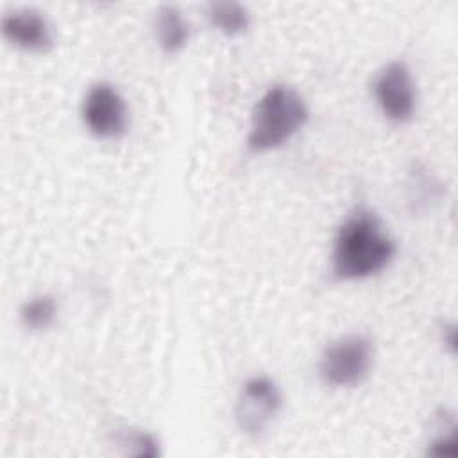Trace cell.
I'll return each instance as SVG.
<instances>
[{
  "mask_svg": "<svg viewBox=\"0 0 458 458\" xmlns=\"http://www.w3.org/2000/svg\"><path fill=\"white\" fill-rule=\"evenodd\" d=\"M397 254V242L385 220L365 202L356 204L338 224L329 250L333 283H356L379 276Z\"/></svg>",
  "mask_w": 458,
  "mask_h": 458,
  "instance_id": "6da1fadb",
  "label": "cell"
},
{
  "mask_svg": "<svg viewBox=\"0 0 458 458\" xmlns=\"http://www.w3.org/2000/svg\"><path fill=\"white\" fill-rule=\"evenodd\" d=\"M310 120V106L290 84H272L256 100L250 111L245 150L263 156L281 148L295 138Z\"/></svg>",
  "mask_w": 458,
  "mask_h": 458,
  "instance_id": "7a4b0ae2",
  "label": "cell"
},
{
  "mask_svg": "<svg viewBox=\"0 0 458 458\" xmlns=\"http://www.w3.org/2000/svg\"><path fill=\"white\" fill-rule=\"evenodd\" d=\"M376 358L374 342L365 333H347L329 342L320 352L317 372L331 388L360 386L372 372Z\"/></svg>",
  "mask_w": 458,
  "mask_h": 458,
  "instance_id": "3957f363",
  "label": "cell"
},
{
  "mask_svg": "<svg viewBox=\"0 0 458 458\" xmlns=\"http://www.w3.org/2000/svg\"><path fill=\"white\" fill-rule=\"evenodd\" d=\"M372 98L383 118L394 125H406L415 118L419 91L413 72L404 59H390L372 79Z\"/></svg>",
  "mask_w": 458,
  "mask_h": 458,
  "instance_id": "277c9868",
  "label": "cell"
},
{
  "mask_svg": "<svg viewBox=\"0 0 458 458\" xmlns=\"http://www.w3.org/2000/svg\"><path fill=\"white\" fill-rule=\"evenodd\" d=\"M281 410V386L270 376L256 374L247 377L238 390L234 403V422L243 435L259 438L268 431Z\"/></svg>",
  "mask_w": 458,
  "mask_h": 458,
  "instance_id": "5b68a950",
  "label": "cell"
},
{
  "mask_svg": "<svg viewBox=\"0 0 458 458\" xmlns=\"http://www.w3.org/2000/svg\"><path fill=\"white\" fill-rule=\"evenodd\" d=\"M81 118L86 131L102 141L120 140L129 129L127 102L107 81H98L88 88L81 104Z\"/></svg>",
  "mask_w": 458,
  "mask_h": 458,
  "instance_id": "8992f818",
  "label": "cell"
},
{
  "mask_svg": "<svg viewBox=\"0 0 458 458\" xmlns=\"http://www.w3.org/2000/svg\"><path fill=\"white\" fill-rule=\"evenodd\" d=\"M0 30L4 39L32 55H45L55 45L54 27L45 13L34 7H16L2 16Z\"/></svg>",
  "mask_w": 458,
  "mask_h": 458,
  "instance_id": "52a82bcc",
  "label": "cell"
},
{
  "mask_svg": "<svg viewBox=\"0 0 458 458\" xmlns=\"http://www.w3.org/2000/svg\"><path fill=\"white\" fill-rule=\"evenodd\" d=\"M152 29L156 43L166 55L182 52L190 41V23L182 11L172 4H163L157 7Z\"/></svg>",
  "mask_w": 458,
  "mask_h": 458,
  "instance_id": "ba28073f",
  "label": "cell"
},
{
  "mask_svg": "<svg viewBox=\"0 0 458 458\" xmlns=\"http://www.w3.org/2000/svg\"><path fill=\"white\" fill-rule=\"evenodd\" d=\"M206 20L216 32L225 38H238L250 27V13L240 2H209Z\"/></svg>",
  "mask_w": 458,
  "mask_h": 458,
  "instance_id": "9c48e42d",
  "label": "cell"
},
{
  "mask_svg": "<svg viewBox=\"0 0 458 458\" xmlns=\"http://www.w3.org/2000/svg\"><path fill=\"white\" fill-rule=\"evenodd\" d=\"M57 301L54 295L50 293H38L32 295L30 299H27L21 306H20V322L23 324L25 329L30 331H45L48 329L55 318H57Z\"/></svg>",
  "mask_w": 458,
  "mask_h": 458,
  "instance_id": "30bf717a",
  "label": "cell"
},
{
  "mask_svg": "<svg viewBox=\"0 0 458 458\" xmlns=\"http://www.w3.org/2000/svg\"><path fill=\"white\" fill-rule=\"evenodd\" d=\"M120 445L125 447V454L132 456H157L159 445L154 435L147 431H123L120 435Z\"/></svg>",
  "mask_w": 458,
  "mask_h": 458,
  "instance_id": "8fae6325",
  "label": "cell"
}]
</instances>
